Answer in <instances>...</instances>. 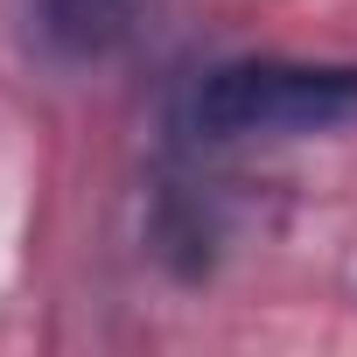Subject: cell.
I'll return each mask as SVG.
<instances>
[{"mask_svg":"<svg viewBox=\"0 0 357 357\" xmlns=\"http://www.w3.org/2000/svg\"><path fill=\"white\" fill-rule=\"evenodd\" d=\"M140 0H36V36L56 63H105L133 43Z\"/></svg>","mask_w":357,"mask_h":357,"instance_id":"2","label":"cell"},{"mask_svg":"<svg viewBox=\"0 0 357 357\" xmlns=\"http://www.w3.org/2000/svg\"><path fill=\"white\" fill-rule=\"evenodd\" d=\"M190 126L204 140H301L357 126V63L238 56L197 77Z\"/></svg>","mask_w":357,"mask_h":357,"instance_id":"1","label":"cell"}]
</instances>
